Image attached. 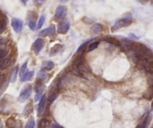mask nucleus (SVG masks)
<instances>
[{"mask_svg": "<svg viewBox=\"0 0 153 128\" xmlns=\"http://www.w3.org/2000/svg\"><path fill=\"white\" fill-rule=\"evenodd\" d=\"M29 28H30L31 30L35 31V29H36V28H37L36 23H35V20H31V19H30V20H29Z\"/></svg>", "mask_w": 153, "mask_h": 128, "instance_id": "cd10ccee", "label": "nucleus"}, {"mask_svg": "<svg viewBox=\"0 0 153 128\" xmlns=\"http://www.w3.org/2000/svg\"><path fill=\"white\" fill-rule=\"evenodd\" d=\"M11 26H12L14 32H17V33H19L23 29V22L21 20H20V19L13 18L11 20Z\"/></svg>", "mask_w": 153, "mask_h": 128, "instance_id": "6e6552de", "label": "nucleus"}, {"mask_svg": "<svg viewBox=\"0 0 153 128\" xmlns=\"http://www.w3.org/2000/svg\"><path fill=\"white\" fill-rule=\"evenodd\" d=\"M44 70H51L52 69H53L54 67V64L53 61H45L44 63L43 66H42Z\"/></svg>", "mask_w": 153, "mask_h": 128, "instance_id": "4be33fe9", "label": "nucleus"}, {"mask_svg": "<svg viewBox=\"0 0 153 128\" xmlns=\"http://www.w3.org/2000/svg\"><path fill=\"white\" fill-rule=\"evenodd\" d=\"M21 1H22V2H23L24 4H26V2H27L28 1H29V0H21Z\"/></svg>", "mask_w": 153, "mask_h": 128, "instance_id": "58836bf2", "label": "nucleus"}, {"mask_svg": "<svg viewBox=\"0 0 153 128\" xmlns=\"http://www.w3.org/2000/svg\"><path fill=\"white\" fill-rule=\"evenodd\" d=\"M26 72H27V61H26V62H25L24 64H23V65H22L21 69H20V78H21L22 76L26 73Z\"/></svg>", "mask_w": 153, "mask_h": 128, "instance_id": "a878e982", "label": "nucleus"}, {"mask_svg": "<svg viewBox=\"0 0 153 128\" xmlns=\"http://www.w3.org/2000/svg\"><path fill=\"white\" fill-rule=\"evenodd\" d=\"M7 42H8V41L6 39H5V38H1L0 39V50L5 49Z\"/></svg>", "mask_w": 153, "mask_h": 128, "instance_id": "c85d7f7f", "label": "nucleus"}, {"mask_svg": "<svg viewBox=\"0 0 153 128\" xmlns=\"http://www.w3.org/2000/svg\"><path fill=\"white\" fill-rule=\"evenodd\" d=\"M134 45L135 43H134L133 41H129V40L128 39H124L120 41V44H119V46L120 47L122 50L127 53L131 52V51L133 50L134 47Z\"/></svg>", "mask_w": 153, "mask_h": 128, "instance_id": "7ed1b4c3", "label": "nucleus"}, {"mask_svg": "<svg viewBox=\"0 0 153 128\" xmlns=\"http://www.w3.org/2000/svg\"><path fill=\"white\" fill-rule=\"evenodd\" d=\"M45 104H46V96L45 95H42L38 107V112L39 115L44 113V107H45Z\"/></svg>", "mask_w": 153, "mask_h": 128, "instance_id": "f8f14e48", "label": "nucleus"}, {"mask_svg": "<svg viewBox=\"0 0 153 128\" xmlns=\"http://www.w3.org/2000/svg\"><path fill=\"white\" fill-rule=\"evenodd\" d=\"M151 76H150L149 79V83L150 88H152L153 89V73H151Z\"/></svg>", "mask_w": 153, "mask_h": 128, "instance_id": "72a5a7b5", "label": "nucleus"}, {"mask_svg": "<svg viewBox=\"0 0 153 128\" xmlns=\"http://www.w3.org/2000/svg\"><path fill=\"white\" fill-rule=\"evenodd\" d=\"M63 45L59 44H57L54 45L52 48H51V51H50V55L51 56H53V55H56L60 50L63 48Z\"/></svg>", "mask_w": 153, "mask_h": 128, "instance_id": "4468645a", "label": "nucleus"}, {"mask_svg": "<svg viewBox=\"0 0 153 128\" xmlns=\"http://www.w3.org/2000/svg\"><path fill=\"white\" fill-rule=\"evenodd\" d=\"M33 111V107H32V103H29V104L26 105V107H25V110L23 111V114L25 116H28L31 114Z\"/></svg>", "mask_w": 153, "mask_h": 128, "instance_id": "412c9836", "label": "nucleus"}, {"mask_svg": "<svg viewBox=\"0 0 153 128\" xmlns=\"http://www.w3.org/2000/svg\"><path fill=\"white\" fill-rule=\"evenodd\" d=\"M150 2H151L152 4H153V0H150Z\"/></svg>", "mask_w": 153, "mask_h": 128, "instance_id": "37998d69", "label": "nucleus"}, {"mask_svg": "<svg viewBox=\"0 0 153 128\" xmlns=\"http://www.w3.org/2000/svg\"><path fill=\"white\" fill-rule=\"evenodd\" d=\"M50 124H51V123L48 119L43 118L38 123V128H48Z\"/></svg>", "mask_w": 153, "mask_h": 128, "instance_id": "a211bd4d", "label": "nucleus"}, {"mask_svg": "<svg viewBox=\"0 0 153 128\" xmlns=\"http://www.w3.org/2000/svg\"><path fill=\"white\" fill-rule=\"evenodd\" d=\"M45 16L43 15L41 17V18L39 19V21H38V29H41V28L43 26L44 23H45Z\"/></svg>", "mask_w": 153, "mask_h": 128, "instance_id": "7c9ffc66", "label": "nucleus"}, {"mask_svg": "<svg viewBox=\"0 0 153 128\" xmlns=\"http://www.w3.org/2000/svg\"><path fill=\"white\" fill-rule=\"evenodd\" d=\"M11 64V57L0 60V70H5Z\"/></svg>", "mask_w": 153, "mask_h": 128, "instance_id": "9b49d317", "label": "nucleus"}, {"mask_svg": "<svg viewBox=\"0 0 153 128\" xmlns=\"http://www.w3.org/2000/svg\"><path fill=\"white\" fill-rule=\"evenodd\" d=\"M103 31V26L101 23H95L90 28V32L92 34L101 33Z\"/></svg>", "mask_w": 153, "mask_h": 128, "instance_id": "ddd939ff", "label": "nucleus"}, {"mask_svg": "<svg viewBox=\"0 0 153 128\" xmlns=\"http://www.w3.org/2000/svg\"><path fill=\"white\" fill-rule=\"evenodd\" d=\"M35 127V121L34 119L31 118L30 120H29L26 123L25 128H34Z\"/></svg>", "mask_w": 153, "mask_h": 128, "instance_id": "bb28decb", "label": "nucleus"}, {"mask_svg": "<svg viewBox=\"0 0 153 128\" xmlns=\"http://www.w3.org/2000/svg\"><path fill=\"white\" fill-rule=\"evenodd\" d=\"M98 44H99V43H98V41H95V42L91 43L90 44H89V47H88L87 51H88V52H91V51L94 50H95L97 47H98Z\"/></svg>", "mask_w": 153, "mask_h": 128, "instance_id": "393cba45", "label": "nucleus"}, {"mask_svg": "<svg viewBox=\"0 0 153 128\" xmlns=\"http://www.w3.org/2000/svg\"><path fill=\"white\" fill-rule=\"evenodd\" d=\"M139 64L142 69L149 73H153V54L146 55L139 61Z\"/></svg>", "mask_w": 153, "mask_h": 128, "instance_id": "f257e3e1", "label": "nucleus"}, {"mask_svg": "<svg viewBox=\"0 0 153 128\" xmlns=\"http://www.w3.org/2000/svg\"><path fill=\"white\" fill-rule=\"evenodd\" d=\"M53 128H64V127H62L60 126L59 124H56V123L53 124Z\"/></svg>", "mask_w": 153, "mask_h": 128, "instance_id": "c9c22d12", "label": "nucleus"}, {"mask_svg": "<svg viewBox=\"0 0 153 128\" xmlns=\"http://www.w3.org/2000/svg\"><path fill=\"white\" fill-rule=\"evenodd\" d=\"M131 15H128L125 18H123L121 20H118L117 22H116V23L112 27V31H117L122 29V28L128 26L129 25L131 24Z\"/></svg>", "mask_w": 153, "mask_h": 128, "instance_id": "f03ea898", "label": "nucleus"}, {"mask_svg": "<svg viewBox=\"0 0 153 128\" xmlns=\"http://www.w3.org/2000/svg\"><path fill=\"white\" fill-rule=\"evenodd\" d=\"M103 41H106L107 43H110L111 44L116 45V46H119L120 44V41L117 40L114 38H111V37H106V38H103Z\"/></svg>", "mask_w": 153, "mask_h": 128, "instance_id": "2eb2a0df", "label": "nucleus"}, {"mask_svg": "<svg viewBox=\"0 0 153 128\" xmlns=\"http://www.w3.org/2000/svg\"><path fill=\"white\" fill-rule=\"evenodd\" d=\"M7 54H8V50H0V60L3 59V58L6 56Z\"/></svg>", "mask_w": 153, "mask_h": 128, "instance_id": "2f4dec72", "label": "nucleus"}, {"mask_svg": "<svg viewBox=\"0 0 153 128\" xmlns=\"http://www.w3.org/2000/svg\"><path fill=\"white\" fill-rule=\"evenodd\" d=\"M59 1H61V2H68V0H59Z\"/></svg>", "mask_w": 153, "mask_h": 128, "instance_id": "ea45409f", "label": "nucleus"}, {"mask_svg": "<svg viewBox=\"0 0 153 128\" xmlns=\"http://www.w3.org/2000/svg\"><path fill=\"white\" fill-rule=\"evenodd\" d=\"M17 123L18 122L16 121V120H14L13 118H9L6 121V126L8 128H16Z\"/></svg>", "mask_w": 153, "mask_h": 128, "instance_id": "dca6fc26", "label": "nucleus"}, {"mask_svg": "<svg viewBox=\"0 0 153 128\" xmlns=\"http://www.w3.org/2000/svg\"><path fill=\"white\" fill-rule=\"evenodd\" d=\"M3 127V122H2V119L0 118V128Z\"/></svg>", "mask_w": 153, "mask_h": 128, "instance_id": "4c0bfd02", "label": "nucleus"}, {"mask_svg": "<svg viewBox=\"0 0 153 128\" xmlns=\"http://www.w3.org/2000/svg\"><path fill=\"white\" fill-rule=\"evenodd\" d=\"M6 26H7L6 20H5V19L4 18V17H2V18L0 19V35L5 32V30L6 29Z\"/></svg>", "mask_w": 153, "mask_h": 128, "instance_id": "aec40b11", "label": "nucleus"}, {"mask_svg": "<svg viewBox=\"0 0 153 128\" xmlns=\"http://www.w3.org/2000/svg\"><path fill=\"white\" fill-rule=\"evenodd\" d=\"M5 75H0V89H1V87L3 85L4 82H5Z\"/></svg>", "mask_w": 153, "mask_h": 128, "instance_id": "473e14b6", "label": "nucleus"}, {"mask_svg": "<svg viewBox=\"0 0 153 128\" xmlns=\"http://www.w3.org/2000/svg\"><path fill=\"white\" fill-rule=\"evenodd\" d=\"M95 38H91V39H89V40H87V41H85V42L83 43V44H81V45H80V47H78V49H77V50H76V53H80V51H82V50H83L84 49V48L86 47V46H87V44H89V43H90L91 41H93V40H95Z\"/></svg>", "mask_w": 153, "mask_h": 128, "instance_id": "5701e85b", "label": "nucleus"}, {"mask_svg": "<svg viewBox=\"0 0 153 128\" xmlns=\"http://www.w3.org/2000/svg\"><path fill=\"white\" fill-rule=\"evenodd\" d=\"M32 89L30 85L24 87V89L21 91L20 95H19L18 101H20V102H24V101H26V100L30 97L31 94H32Z\"/></svg>", "mask_w": 153, "mask_h": 128, "instance_id": "423d86ee", "label": "nucleus"}, {"mask_svg": "<svg viewBox=\"0 0 153 128\" xmlns=\"http://www.w3.org/2000/svg\"><path fill=\"white\" fill-rule=\"evenodd\" d=\"M56 32V28L54 25H51L49 27L47 28V29H44V30L41 31L38 35L40 37H52L53 35H55Z\"/></svg>", "mask_w": 153, "mask_h": 128, "instance_id": "0eeeda50", "label": "nucleus"}, {"mask_svg": "<svg viewBox=\"0 0 153 128\" xmlns=\"http://www.w3.org/2000/svg\"><path fill=\"white\" fill-rule=\"evenodd\" d=\"M16 128H22V124L20 121L17 123V127H16Z\"/></svg>", "mask_w": 153, "mask_h": 128, "instance_id": "e433bc0d", "label": "nucleus"}, {"mask_svg": "<svg viewBox=\"0 0 153 128\" xmlns=\"http://www.w3.org/2000/svg\"><path fill=\"white\" fill-rule=\"evenodd\" d=\"M34 3L36 5H41L45 2V0H33Z\"/></svg>", "mask_w": 153, "mask_h": 128, "instance_id": "f704fd0d", "label": "nucleus"}, {"mask_svg": "<svg viewBox=\"0 0 153 128\" xmlns=\"http://www.w3.org/2000/svg\"><path fill=\"white\" fill-rule=\"evenodd\" d=\"M17 70H18V68L17 67H15L14 69H13L12 72H11V76H10V81L11 82H14L17 79Z\"/></svg>", "mask_w": 153, "mask_h": 128, "instance_id": "b1692460", "label": "nucleus"}, {"mask_svg": "<svg viewBox=\"0 0 153 128\" xmlns=\"http://www.w3.org/2000/svg\"><path fill=\"white\" fill-rule=\"evenodd\" d=\"M47 73H45V71H41L38 74V77L40 78V80L43 81V80H48V76H47Z\"/></svg>", "mask_w": 153, "mask_h": 128, "instance_id": "c756f323", "label": "nucleus"}, {"mask_svg": "<svg viewBox=\"0 0 153 128\" xmlns=\"http://www.w3.org/2000/svg\"><path fill=\"white\" fill-rule=\"evenodd\" d=\"M138 1H140V2H146V0H138Z\"/></svg>", "mask_w": 153, "mask_h": 128, "instance_id": "a19ab883", "label": "nucleus"}, {"mask_svg": "<svg viewBox=\"0 0 153 128\" xmlns=\"http://www.w3.org/2000/svg\"><path fill=\"white\" fill-rule=\"evenodd\" d=\"M149 115H146L145 116V118L142 120V121H141L140 123L139 124V125L137 127V128H146L149 123Z\"/></svg>", "mask_w": 153, "mask_h": 128, "instance_id": "6ab92c4d", "label": "nucleus"}, {"mask_svg": "<svg viewBox=\"0 0 153 128\" xmlns=\"http://www.w3.org/2000/svg\"><path fill=\"white\" fill-rule=\"evenodd\" d=\"M70 28V24L67 21H61L58 24V27H57V31L59 34H65L67 33L68 31L69 30Z\"/></svg>", "mask_w": 153, "mask_h": 128, "instance_id": "9d476101", "label": "nucleus"}, {"mask_svg": "<svg viewBox=\"0 0 153 128\" xmlns=\"http://www.w3.org/2000/svg\"><path fill=\"white\" fill-rule=\"evenodd\" d=\"M33 76H34L33 71H27L23 76H22L21 78H20V79H21L22 82H26V81H28L29 80V79H32V78L33 77Z\"/></svg>", "mask_w": 153, "mask_h": 128, "instance_id": "f3484780", "label": "nucleus"}, {"mask_svg": "<svg viewBox=\"0 0 153 128\" xmlns=\"http://www.w3.org/2000/svg\"><path fill=\"white\" fill-rule=\"evenodd\" d=\"M44 45H45V41L42 38H39L38 39H36V41L34 42L33 44V50L34 52L36 54H38L41 52V50H42V48L44 47Z\"/></svg>", "mask_w": 153, "mask_h": 128, "instance_id": "1a4fd4ad", "label": "nucleus"}, {"mask_svg": "<svg viewBox=\"0 0 153 128\" xmlns=\"http://www.w3.org/2000/svg\"><path fill=\"white\" fill-rule=\"evenodd\" d=\"M2 14H1V13H0V19L2 18Z\"/></svg>", "mask_w": 153, "mask_h": 128, "instance_id": "79ce46f5", "label": "nucleus"}, {"mask_svg": "<svg viewBox=\"0 0 153 128\" xmlns=\"http://www.w3.org/2000/svg\"><path fill=\"white\" fill-rule=\"evenodd\" d=\"M35 90L36 92V95L35 97V101L37 102L38 100H40L42 97L44 91H45V85H43V82L42 80L37 81L35 85Z\"/></svg>", "mask_w": 153, "mask_h": 128, "instance_id": "39448f33", "label": "nucleus"}, {"mask_svg": "<svg viewBox=\"0 0 153 128\" xmlns=\"http://www.w3.org/2000/svg\"><path fill=\"white\" fill-rule=\"evenodd\" d=\"M67 8L64 5H60L56 8L54 15V20L57 22H61L67 14Z\"/></svg>", "mask_w": 153, "mask_h": 128, "instance_id": "20e7f679", "label": "nucleus"}]
</instances>
